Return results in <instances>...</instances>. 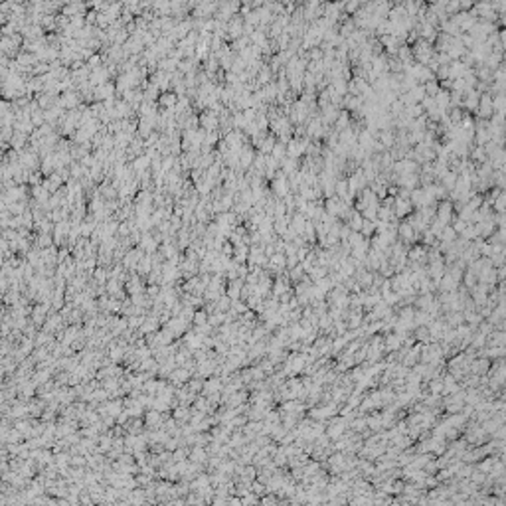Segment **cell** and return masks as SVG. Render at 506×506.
<instances>
[{"mask_svg":"<svg viewBox=\"0 0 506 506\" xmlns=\"http://www.w3.org/2000/svg\"><path fill=\"white\" fill-rule=\"evenodd\" d=\"M22 34H12V36H2V42H0V52L2 56H8V57H16L20 54V46L24 44L22 42Z\"/></svg>","mask_w":506,"mask_h":506,"instance_id":"1","label":"cell"},{"mask_svg":"<svg viewBox=\"0 0 506 506\" xmlns=\"http://www.w3.org/2000/svg\"><path fill=\"white\" fill-rule=\"evenodd\" d=\"M20 165H22V169H28V170L40 169V165H42L40 153L34 151V149H30V147L24 149V151L20 153Z\"/></svg>","mask_w":506,"mask_h":506,"instance_id":"2","label":"cell"},{"mask_svg":"<svg viewBox=\"0 0 506 506\" xmlns=\"http://www.w3.org/2000/svg\"><path fill=\"white\" fill-rule=\"evenodd\" d=\"M247 265H261L263 269H267L269 265V257L265 255V245H251L249 247V259Z\"/></svg>","mask_w":506,"mask_h":506,"instance_id":"3","label":"cell"},{"mask_svg":"<svg viewBox=\"0 0 506 506\" xmlns=\"http://www.w3.org/2000/svg\"><path fill=\"white\" fill-rule=\"evenodd\" d=\"M145 257V251L139 247V245H135V247H131V249H127V253H125V257H123V265H125V269H129V271H137V265H139V261Z\"/></svg>","mask_w":506,"mask_h":506,"instance_id":"4","label":"cell"},{"mask_svg":"<svg viewBox=\"0 0 506 506\" xmlns=\"http://www.w3.org/2000/svg\"><path fill=\"white\" fill-rule=\"evenodd\" d=\"M245 20H243V16H239V14H235L229 22H227V38L233 42V40H237V38H241V36H245Z\"/></svg>","mask_w":506,"mask_h":506,"instance_id":"5","label":"cell"},{"mask_svg":"<svg viewBox=\"0 0 506 506\" xmlns=\"http://www.w3.org/2000/svg\"><path fill=\"white\" fill-rule=\"evenodd\" d=\"M200 127L206 131H220V115L212 109H204L200 113Z\"/></svg>","mask_w":506,"mask_h":506,"instance_id":"6","label":"cell"},{"mask_svg":"<svg viewBox=\"0 0 506 506\" xmlns=\"http://www.w3.org/2000/svg\"><path fill=\"white\" fill-rule=\"evenodd\" d=\"M167 329H169L170 333L174 335V338H182L184 337V333L188 331V329H192L194 325L192 323H188L186 319H182V317H172L169 321V325H165Z\"/></svg>","mask_w":506,"mask_h":506,"instance_id":"7","label":"cell"},{"mask_svg":"<svg viewBox=\"0 0 506 506\" xmlns=\"http://www.w3.org/2000/svg\"><path fill=\"white\" fill-rule=\"evenodd\" d=\"M81 93H79V89H71V91H63L61 95H59V103L63 105V109H77L79 105H81Z\"/></svg>","mask_w":506,"mask_h":506,"instance_id":"8","label":"cell"},{"mask_svg":"<svg viewBox=\"0 0 506 506\" xmlns=\"http://www.w3.org/2000/svg\"><path fill=\"white\" fill-rule=\"evenodd\" d=\"M167 417H170L169 413H163V411H159V409H147V413H145L147 429H161Z\"/></svg>","mask_w":506,"mask_h":506,"instance_id":"9","label":"cell"},{"mask_svg":"<svg viewBox=\"0 0 506 506\" xmlns=\"http://www.w3.org/2000/svg\"><path fill=\"white\" fill-rule=\"evenodd\" d=\"M255 155H257V153L253 151V145H251V143H247V145L241 147V151H239V165H241V170H243V172H247V170L253 167Z\"/></svg>","mask_w":506,"mask_h":506,"instance_id":"10","label":"cell"},{"mask_svg":"<svg viewBox=\"0 0 506 506\" xmlns=\"http://www.w3.org/2000/svg\"><path fill=\"white\" fill-rule=\"evenodd\" d=\"M192 372L188 370V368H184V366H178L172 374L169 376V382L172 384V386H176V388H180V386H184L186 382H190L192 380Z\"/></svg>","mask_w":506,"mask_h":506,"instance_id":"11","label":"cell"},{"mask_svg":"<svg viewBox=\"0 0 506 506\" xmlns=\"http://www.w3.org/2000/svg\"><path fill=\"white\" fill-rule=\"evenodd\" d=\"M139 247H141L145 253H157V251L161 249V241L155 237L153 231H147V233H143V237H141V241H139Z\"/></svg>","mask_w":506,"mask_h":506,"instance_id":"12","label":"cell"},{"mask_svg":"<svg viewBox=\"0 0 506 506\" xmlns=\"http://www.w3.org/2000/svg\"><path fill=\"white\" fill-rule=\"evenodd\" d=\"M61 14L73 18V16H85L87 14V4L83 0H71L61 8Z\"/></svg>","mask_w":506,"mask_h":506,"instance_id":"13","label":"cell"},{"mask_svg":"<svg viewBox=\"0 0 506 506\" xmlns=\"http://www.w3.org/2000/svg\"><path fill=\"white\" fill-rule=\"evenodd\" d=\"M115 85H117V93H119V95H123V93L129 91V89L139 87L137 81H135V77H133L131 73H119L117 79H115Z\"/></svg>","mask_w":506,"mask_h":506,"instance_id":"14","label":"cell"},{"mask_svg":"<svg viewBox=\"0 0 506 506\" xmlns=\"http://www.w3.org/2000/svg\"><path fill=\"white\" fill-rule=\"evenodd\" d=\"M117 93V85L107 81V83H101L95 87V101H107V99H113Z\"/></svg>","mask_w":506,"mask_h":506,"instance_id":"15","label":"cell"},{"mask_svg":"<svg viewBox=\"0 0 506 506\" xmlns=\"http://www.w3.org/2000/svg\"><path fill=\"white\" fill-rule=\"evenodd\" d=\"M224 390V380L222 376L214 374L210 378L204 380V390H202V395H210V394H216V392H222Z\"/></svg>","mask_w":506,"mask_h":506,"instance_id":"16","label":"cell"},{"mask_svg":"<svg viewBox=\"0 0 506 506\" xmlns=\"http://www.w3.org/2000/svg\"><path fill=\"white\" fill-rule=\"evenodd\" d=\"M42 184H44V186H46V188H48V190L54 194V192H57V190H61V188L65 186V180H63V176H61V174L56 170V172L48 174V176L44 178V182H42Z\"/></svg>","mask_w":506,"mask_h":506,"instance_id":"17","label":"cell"},{"mask_svg":"<svg viewBox=\"0 0 506 506\" xmlns=\"http://www.w3.org/2000/svg\"><path fill=\"white\" fill-rule=\"evenodd\" d=\"M337 401H333V403H329V405H323V407H315L309 415H311V419H317V421H323V419H329V417H333L335 413H337Z\"/></svg>","mask_w":506,"mask_h":506,"instance_id":"18","label":"cell"},{"mask_svg":"<svg viewBox=\"0 0 506 506\" xmlns=\"http://www.w3.org/2000/svg\"><path fill=\"white\" fill-rule=\"evenodd\" d=\"M109 79H111V71H109L107 65H101V67L93 69L91 75H89V83H91L93 87H97V85H101V83H107Z\"/></svg>","mask_w":506,"mask_h":506,"instance_id":"19","label":"cell"},{"mask_svg":"<svg viewBox=\"0 0 506 506\" xmlns=\"http://www.w3.org/2000/svg\"><path fill=\"white\" fill-rule=\"evenodd\" d=\"M192 413H194V407L192 405H182V403H178L176 407H172V417L182 425V423H188L190 421V417H192Z\"/></svg>","mask_w":506,"mask_h":506,"instance_id":"20","label":"cell"},{"mask_svg":"<svg viewBox=\"0 0 506 506\" xmlns=\"http://www.w3.org/2000/svg\"><path fill=\"white\" fill-rule=\"evenodd\" d=\"M190 461L200 463V465H204V467L208 469V461H210V453H208V449H206V447H202V445H194V447H190Z\"/></svg>","mask_w":506,"mask_h":506,"instance_id":"21","label":"cell"},{"mask_svg":"<svg viewBox=\"0 0 506 506\" xmlns=\"http://www.w3.org/2000/svg\"><path fill=\"white\" fill-rule=\"evenodd\" d=\"M346 433V417H337L331 425H329V429H327V435L331 437V439H340L342 435Z\"/></svg>","mask_w":506,"mask_h":506,"instance_id":"22","label":"cell"},{"mask_svg":"<svg viewBox=\"0 0 506 506\" xmlns=\"http://www.w3.org/2000/svg\"><path fill=\"white\" fill-rule=\"evenodd\" d=\"M243 285H245V281H243V279H229V281H227V285H225V295H227L231 301L241 299Z\"/></svg>","mask_w":506,"mask_h":506,"instance_id":"23","label":"cell"},{"mask_svg":"<svg viewBox=\"0 0 506 506\" xmlns=\"http://www.w3.org/2000/svg\"><path fill=\"white\" fill-rule=\"evenodd\" d=\"M411 210H413L411 198H403V196H397V198H395V208H394L395 216H399V218L409 216V214H411Z\"/></svg>","mask_w":506,"mask_h":506,"instance_id":"24","label":"cell"},{"mask_svg":"<svg viewBox=\"0 0 506 506\" xmlns=\"http://www.w3.org/2000/svg\"><path fill=\"white\" fill-rule=\"evenodd\" d=\"M32 198L36 202H40L42 206H46L50 202V198H52V192L44 184H36V186H32Z\"/></svg>","mask_w":506,"mask_h":506,"instance_id":"25","label":"cell"},{"mask_svg":"<svg viewBox=\"0 0 506 506\" xmlns=\"http://www.w3.org/2000/svg\"><path fill=\"white\" fill-rule=\"evenodd\" d=\"M153 267H155V259H153V253H145V257L139 261V265H137V273L141 275V277H149L151 275V271H153Z\"/></svg>","mask_w":506,"mask_h":506,"instance_id":"26","label":"cell"},{"mask_svg":"<svg viewBox=\"0 0 506 506\" xmlns=\"http://www.w3.org/2000/svg\"><path fill=\"white\" fill-rule=\"evenodd\" d=\"M28 143H30V135H24V133L14 131V137L10 139V149L22 153L24 149H28Z\"/></svg>","mask_w":506,"mask_h":506,"instance_id":"27","label":"cell"},{"mask_svg":"<svg viewBox=\"0 0 506 506\" xmlns=\"http://www.w3.org/2000/svg\"><path fill=\"white\" fill-rule=\"evenodd\" d=\"M131 167H133V170H135V174H141V172H145V170H151V167H153V159L145 153V155L137 157V159L131 163Z\"/></svg>","mask_w":506,"mask_h":506,"instance_id":"28","label":"cell"},{"mask_svg":"<svg viewBox=\"0 0 506 506\" xmlns=\"http://www.w3.org/2000/svg\"><path fill=\"white\" fill-rule=\"evenodd\" d=\"M275 145H277L275 135H269V133H267V135L259 141L257 151H259V153H263V155H271V153H273V149H275Z\"/></svg>","mask_w":506,"mask_h":506,"instance_id":"29","label":"cell"},{"mask_svg":"<svg viewBox=\"0 0 506 506\" xmlns=\"http://www.w3.org/2000/svg\"><path fill=\"white\" fill-rule=\"evenodd\" d=\"M397 235H399L405 243H411V241L415 239V227H413L409 222L399 224V225H397Z\"/></svg>","mask_w":506,"mask_h":506,"instance_id":"30","label":"cell"},{"mask_svg":"<svg viewBox=\"0 0 506 506\" xmlns=\"http://www.w3.org/2000/svg\"><path fill=\"white\" fill-rule=\"evenodd\" d=\"M180 61H182V59H178V57L167 56V57H163V59L159 61V69H161V71H167V73H174V71H178Z\"/></svg>","mask_w":506,"mask_h":506,"instance_id":"31","label":"cell"},{"mask_svg":"<svg viewBox=\"0 0 506 506\" xmlns=\"http://www.w3.org/2000/svg\"><path fill=\"white\" fill-rule=\"evenodd\" d=\"M176 103H178V95L174 91H165L159 97V107L161 109H174Z\"/></svg>","mask_w":506,"mask_h":506,"instance_id":"32","label":"cell"},{"mask_svg":"<svg viewBox=\"0 0 506 506\" xmlns=\"http://www.w3.org/2000/svg\"><path fill=\"white\" fill-rule=\"evenodd\" d=\"M151 8L157 16H170L172 14V2L170 0H153Z\"/></svg>","mask_w":506,"mask_h":506,"instance_id":"33","label":"cell"},{"mask_svg":"<svg viewBox=\"0 0 506 506\" xmlns=\"http://www.w3.org/2000/svg\"><path fill=\"white\" fill-rule=\"evenodd\" d=\"M198 63H200V59H196V57H184V59L180 61L178 69H180L184 75H188V73H198Z\"/></svg>","mask_w":506,"mask_h":506,"instance_id":"34","label":"cell"},{"mask_svg":"<svg viewBox=\"0 0 506 506\" xmlns=\"http://www.w3.org/2000/svg\"><path fill=\"white\" fill-rule=\"evenodd\" d=\"M91 279L97 283V285H107V281L111 279V273H109V267H103L99 265L93 273H91Z\"/></svg>","mask_w":506,"mask_h":506,"instance_id":"35","label":"cell"},{"mask_svg":"<svg viewBox=\"0 0 506 506\" xmlns=\"http://www.w3.org/2000/svg\"><path fill=\"white\" fill-rule=\"evenodd\" d=\"M273 77H275V71L271 69V65H265V63H263V67H261V69H259V73H257V83L263 87V85L271 83V81H273Z\"/></svg>","mask_w":506,"mask_h":506,"instance_id":"36","label":"cell"},{"mask_svg":"<svg viewBox=\"0 0 506 506\" xmlns=\"http://www.w3.org/2000/svg\"><path fill=\"white\" fill-rule=\"evenodd\" d=\"M143 91H145V99H149V101H159V97H161V87L159 85H155L153 81H147L145 85H143Z\"/></svg>","mask_w":506,"mask_h":506,"instance_id":"37","label":"cell"},{"mask_svg":"<svg viewBox=\"0 0 506 506\" xmlns=\"http://www.w3.org/2000/svg\"><path fill=\"white\" fill-rule=\"evenodd\" d=\"M36 233H38V231H36ZM34 245H36V247H40V249L52 247V245H56V243H54V235H52V233H38V235H36Z\"/></svg>","mask_w":506,"mask_h":506,"instance_id":"38","label":"cell"},{"mask_svg":"<svg viewBox=\"0 0 506 506\" xmlns=\"http://www.w3.org/2000/svg\"><path fill=\"white\" fill-rule=\"evenodd\" d=\"M40 26H42L44 30H48V32L57 30V16H56V14H44Z\"/></svg>","mask_w":506,"mask_h":506,"instance_id":"39","label":"cell"},{"mask_svg":"<svg viewBox=\"0 0 506 506\" xmlns=\"http://www.w3.org/2000/svg\"><path fill=\"white\" fill-rule=\"evenodd\" d=\"M279 163H283L285 159H287V143L285 141H277V145H275V149H273V153H271Z\"/></svg>","mask_w":506,"mask_h":506,"instance_id":"40","label":"cell"},{"mask_svg":"<svg viewBox=\"0 0 506 506\" xmlns=\"http://www.w3.org/2000/svg\"><path fill=\"white\" fill-rule=\"evenodd\" d=\"M437 220L443 222L445 225L449 224V220H451V204H441L437 208Z\"/></svg>","mask_w":506,"mask_h":506,"instance_id":"41","label":"cell"},{"mask_svg":"<svg viewBox=\"0 0 506 506\" xmlns=\"http://www.w3.org/2000/svg\"><path fill=\"white\" fill-rule=\"evenodd\" d=\"M281 170L289 176V174H293V172H297L299 170V163H297V159H291V157H287L283 163H281Z\"/></svg>","mask_w":506,"mask_h":506,"instance_id":"42","label":"cell"},{"mask_svg":"<svg viewBox=\"0 0 506 506\" xmlns=\"http://www.w3.org/2000/svg\"><path fill=\"white\" fill-rule=\"evenodd\" d=\"M149 315H133V317H127L129 319V329L131 331H139L143 327V323L147 321Z\"/></svg>","mask_w":506,"mask_h":506,"instance_id":"43","label":"cell"},{"mask_svg":"<svg viewBox=\"0 0 506 506\" xmlns=\"http://www.w3.org/2000/svg\"><path fill=\"white\" fill-rule=\"evenodd\" d=\"M208 313L204 311V309H196V315H194V321H192V325L194 327H204V325H208Z\"/></svg>","mask_w":506,"mask_h":506,"instance_id":"44","label":"cell"},{"mask_svg":"<svg viewBox=\"0 0 506 506\" xmlns=\"http://www.w3.org/2000/svg\"><path fill=\"white\" fill-rule=\"evenodd\" d=\"M26 208H28V202H12V204L8 206V210H10L12 216H22V214L26 212Z\"/></svg>","mask_w":506,"mask_h":506,"instance_id":"45","label":"cell"},{"mask_svg":"<svg viewBox=\"0 0 506 506\" xmlns=\"http://www.w3.org/2000/svg\"><path fill=\"white\" fill-rule=\"evenodd\" d=\"M97 16H99V12H97V10H91V12H87V14H85V20H87V24H89V26H97Z\"/></svg>","mask_w":506,"mask_h":506,"instance_id":"46","label":"cell"}]
</instances>
